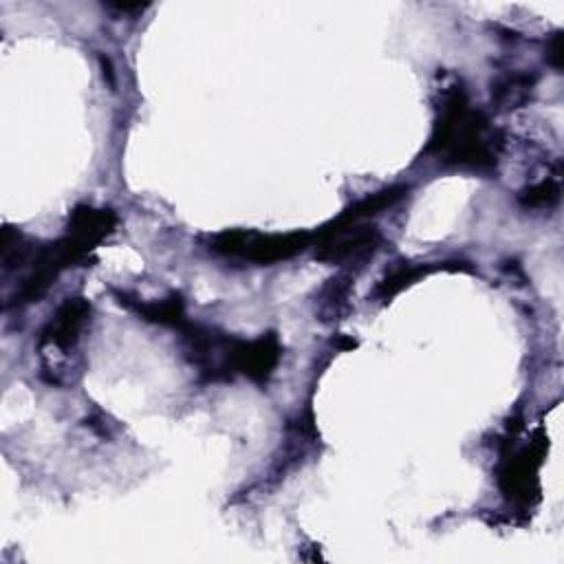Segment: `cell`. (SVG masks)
Wrapping results in <instances>:
<instances>
[{
  "mask_svg": "<svg viewBox=\"0 0 564 564\" xmlns=\"http://www.w3.org/2000/svg\"><path fill=\"white\" fill-rule=\"evenodd\" d=\"M500 148L502 139L491 130L487 117L469 106L460 86H452L443 97L427 152L443 156L454 167L485 172L496 165Z\"/></svg>",
  "mask_w": 564,
  "mask_h": 564,
  "instance_id": "obj_1",
  "label": "cell"
},
{
  "mask_svg": "<svg viewBox=\"0 0 564 564\" xmlns=\"http://www.w3.org/2000/svg\"><path fill=\"white\" fill-rule=\"evenodd\" d=\"M313 242L308 231L260 234L253 229H225L209 240V249L218 256L247 260L253 264H275L302 253Z\"/></svg>",
  "mask_w": 564,
  "mask_h": 564,
  "instance_id": "obj_2",
  "label": "cell"
},
{
  "mask_svg": "<svg viewBox=\"0 0 564 564\" xmlns=\"http://www.w3.org/2000/svg\"><path fill=\"white\" fill-rule=\"evenodd\" d=\"M282 357V346L275 333L260 335L251 341L229 337L218 379H231L234 375H245L256 383H267Z\"/></svg>",
  "mask_w": 564,
  "mask_h": 564,
  "instance_id": "obj_3",
  "label": "cell"
},
{
  "mask_svg": "<svg viewBox=\"0 0 564 564\" xmlns=\"http://www.w3.org/2000/svg\"><path fill=\"white\" fill-rule=\"evenodd\" d=\"M542 454H544V443L540 441L505 458L498 482L509 500L529 502V498L538 494V469L542 463Z\"/></svg>",
  "mask_w": 564,
  "mask_h": 564,
  "instance_id": "obj_4",
  "label": "cell"
},
{
  "mask_svg": "<svg viewBox=\"0 0 564 564\" xmlns=\"http://www.w3.org/2000/svg\"><path fill=\"white\" fill-rule=\"evenodd\" d=\"M88 317H90V304L84 297H68L64 304H59L55 315L42 328L40 344H51L59 350L73 348Z\"/></svg>",
  "mask_w": 564,
  "mask_h": 564,
  "instance_id": "obj_5",
  "label": "cell"
},
{
  "mask_svg": "<svg viewBox=\"0 0 564 564\" xmlns=\"http://www.w3.org/2000/svg\"><path fill=\"white\" fill-rule=\"evenodd\" d=\"M117 225V216L112 209H97L88 205H79L73 209L68 220V236L86 251L90 253L106 236L112 234Z\"/></svg>",
  "mask_w": 564,
  "mask_h": 564,
  "instance_id": "obj_6",
  "label": "cell"
},
{
  "mask_svg": "<svg viewBox=\"0 0 564 564\" xmlns=\"http://www.w3.org/2000/svg\"><path fill=\"white\" fill-rule=\"evenodd\" d=\"M408 192V187L403 185H392V187H386V189H379L375 194H368L364 198H359L357 203H352L350 207H346L335 220H330L328 225H324L322 229H328V231H337V229H344V227H352V225H359L361 220L383 212L386 207H392L399 198H403V194Z\"/></svg>",
  "mask_w": 564,
  "mask_h": 564,
  "instance_id": "obj_7",
  "label": "cell"
},
{
  "mask_svg": "<svg viewBox=\"0 0 564 564\" xmlns=\"http://www.w3.org/2000/svg\"><path fill=\"white\" fill-rule=\"evenodd\" d=\"M121 302H126V306L134 308L145 322H152V324L183 326V322H185V304L178 293H172L170 297L159 300V302H130L123 297H121Z\"/></svg>",
  "mask_w": 564,
  "mask_h": 564,
  "instance_id": "obj_8",
  "label": "cell"
},
{
  "mask_svg": "<svg viewBox=\"0 0 564 564\" xmlns=\"http://www.w3.org/2000/svg\"><path fill=\"white\" fill-rule=\"evenodd\" d=\"M427 271H432V267H414V264H403V267H399V269H394V271H390L379 284H377V289H375V297L377 300H381V302H388L392 295H397L401 289H405V286H410L416 278H421L423 273H427Z\"/></svg>",
  "mask_w": 564,
  "mask_h": 564,
  "instance_id": "obj_9",
  "label": "cell"
},
{
  "mask_svg": "<svg viewBox=\"0 0 564 564\" xmlns=\"http://www.w3.org/2000/svg\"><path fill=\"white\" fill-rule=\"evenodd\" d=\"M533 82L535 79L531 75H511L496 86V99L507 108H516V104H522L527 99Z\"/></svg>",
  "mask_w": 564,
  "mask_h": 564,
  "instance_id": "obj_10",
  "label": "cell"
},
{
  "mask_svg": "<svg viewBox=\"0 0 564 564\" xmlns=\"http://www.w3.org/2000/svg\"><path fill=\"white\" fill-rule=\"evenodd\" d=\"M520 203L524 207H551L560 200V181L557 178H544L524 192H520Z\"/></svg>",
  "mask_w": 564,
  "mask_h": 564,
  "instance_id": "obj_11",
  "label": "cell"
},
{
  "mask_svg": "<svg viewBox=\"0 0 564 564\" xmlns=\"http://www.w3.org/2000/svg\"><path fill=\"white\" fill-rule=\"evenodd\" d=\"M348 278H337V280H330V284L324 286L322 291V308L319 313L322 315H335L339 304H344V300L348 297Z\"/></svg>",
  "mask_w": 564,
  "mask_h": 564,
  "instance_id": "obj_12",
  "label": "cell"
}]
</instances>
